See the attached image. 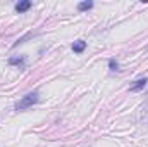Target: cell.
I'll use <instances>...</instances> for the list:
<instances>
[{
	"label": "cell",
	"mask_w": 148,
	"mask_h": 147,
	"mask_svg": "<svg viewBox=\"0 0 148 147\" xmlns=\"http://www.w3.org/2000/svg\"><path fill=\"white\" fill-rule=\"evenodd\" d=\"M38 101H40V94L38 92H29V94H26L17 104H16V111H24L28 109V107H31V106H35Z\"/></svg>",
	"instance_id": "obj_1"
},
{
	"label": "cell",
	"mask_w": 148,
	"mask_h": 147,
	"mask_svg": "<svg viewBox=\"0 0 148 147\" xmlns=\"http://www.w3.org/2000/svg\"><path fill=\"white\" fill-rule=\"evenodd\" d=\"M148 83V78H140V80H136L131 87H129V92H140V90H143L145 87H147Z\"/></svg>",
	"instance_id": "obj_2"
},
{
	"label": "cell",
	"mask_w": 148,
	"mask_h": 147,
	"mask_svg": "<svg viewBox=\"0 0 148 147\" xmlns=\"http://www.w3.org/2000/svg\"><path fill=\"white\" fill-rule=\"evenodd\" d=\"M29 9H31V2H29V0H21V2L16 3V12H19V14L29 10Z\"/></svg>",
	"instance_id": "obj_3"
},
{
	"label": "cell",
	"mask_w": 148,
	"mask_h": 147,
	"mask_svg": "<svg viewBox=\"0 0 148 147\" xmlns=\"http://www.w3.org/2000/svg\"><path fill=\"white\" fill-rule=\"evenodd\" d=\"M24 62H26V57H24V55H19V57H9V64H10V66H19L21 69L24 68Z\"/></svg>",
	"instance_id": "obj_4"
},
{
	"label": "cell",
	"mask_w": 148,
	"mask_h": 147,
	"mask_svg": "<svg viewBox=\"0 0 148 147\" xmlns=\"http://www.w3.org/2000/svg\"><path fill=\"white\" fill-rule=\"evenodd\" d=\"M84 49H86V42H84V40H77V42L73 43V50L76 54H83Z\"/></svg>",
	"instance_id": "obj_5"
},
{
	"label": "cell",
	"mask_w": 148,
	"mask_h": 147,
	"mask_svg": "<svg viewBox=\"0 0 148 147\" xmlns=\"http://www.w3.org/2000/svg\"><path fill=\"white\" fill-rule=\"evenodd\" d=\"M91 7H93V2H91V0H84V2H79V3H77V10H79V12L90 10Z\"/></svg>",
	"instance_id": "obj_6"
},
{
	"label": "cell",
	"mask_w": 148,
	"mask_h": 147,
	"mask_svg": "<svg viewBox=\"0 0 148 147\" xmlns=\"http://www.w3.org/2000/svg\"><path fill=\"white\" fill-rule=\"evenodd\" d=\"M109 68L110 71H119V62L115 59H109Z\"/></svg>",
	"instance_id": "obj_7"
}]
</instances>
